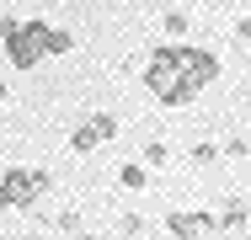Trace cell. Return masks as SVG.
Listing matches in <instances>:
<instances>
[{
  "label": "cell",
  "instance_id": "1",
  "mask_svg": "<svg viewBox=\"0 0 251 240\" xmlns=\"http://www.w3.org/2000/svg\"><path fill=\"white\" fill-rule=\"evenodd\" d=\"M145 86L155 91V101H160V107H187V101H193V91H198V86H187V80H182V70H176V59H171V43L150 48Z\"/></svg>",
  "mask_w": 251,
  "mask_h": 240
},
{
  "label": "cell",
  "instance_id": "2",
  "mask_svg": "<svg viewBox=\"0 0 251 240\" xmlns=\"http://www.w3.org/2000/svg\"><path fill=\"white\" fill-rule=\"evenodd\" d=\"M43 192H49V171H38V166H11V171L0 176V208H32Z\"/></svg>",
  "mask_w": 251,
  "mask_h": 240
},
{
  "label": "cell",
  "instance_id": "3",
  "mask_svg": "<svg viewBox=\"0 0 251 240\" xmlns=\"http://www.w3.org/2000/svg\"><path fill=\"white\" fill-rule=\"evenodd\" d=\"M43 32H49V22H16L11 32H5V59H11V70H38L49 53H43Z\"/></svg>",
  "mask_w": 251,
  "mask_h": 240
},
{
  "label": "cell",
  "instance_id": "4",
  "mask_svg": "<svg viewBox=\"0 0 251 240\" xmlns=\"http://www.w3.org/2000/svg\"><path fill=\"white\" fill-rule=\"evenodd\" d=\"M171 59H176V70H182V80L187 86H208V80H219V53H208L198 43H171Z\"/></svg>",
  "mask_w": 251,
  "mask_h": 240
},
{
  "label": "cell",
  "instance_id": "5",
  "mask_svg": "<svg viewBox=\"0 0 251 240\" xmlns=\"http://www.w3.org/2000/svg\"><path fill=\"white\" fill-rule=\"evenodd\" d=\"M112 134H118V118H112V112H91L86 123H75V134H70V149H75V155H91V149H101Z\"/></svg>",
  "mask_w": 251,
  "mask_h": 240
},
{
  "label": "cell",
  "instance_id": "6",
  "mask_svg": "<svg viewBox=\"0 0 251 240\" xmlns=\"http://www.w3.org/2000/svg\"><path fill=\"white\" fill-rule=\"evenodd\" d=\"M166 230H171V240H214L219 235L214 214H203V208H176V214L166 219Z\"/></svg>",
  "mask_w": 251,
  "mask_h": 240
},
{
  "label": "cell",
  "instance_id": "7",
  "mask_svg": "<svg viewBox=\"0 0 251 240\" xmlns=\"http://www.w3.org/2000/svg\"><path fill=\"white\" fill-rule=\"evenodd\" d=\"M214 224H219V230H230V235H241V230L251 224V208H246V197H225V203L214 208Z\"/></svg>",
  "mask_w": 251,
  "mask_h": 240
},
{
  "label": "cell",
  "instance_id": "8",
  "mask_svg": "<svg viewBox=\"0 0 251 240\" xmlns=\"http://www.w3.org/2000/svg\"><path fill=\"white\" fill-rule=\"evenodd\" d=\"M118 187H128V192H145V187H150V166H139V160H128V166L118 171Z\"/></svg>",
  "mask_w": 251,
  "mask_h": 240
},
{
  "label": "cell",
  "instance_id": "9",
  "mask_svg": "<svg viewBox=\"0 0 251 240\" xmlns=\"http://www.w3.org/2000/svg\"><path fill=\"white\" fill-rule=\"evenodd\" d=\"M171 160V144L166 139H145V149H139V166H166Z\"/></svg>",
  "mask_w": 251,
  "mask_h": 240
},
{
  "label": "cell",
  "instance_id": "10",
  "mask_svg": "<svg viewBox=\"0 0 251 240\" xmlns=\"http://www.w3.org/2000/svg\"><path fill=\"white\" fill-rule=\"evenodd\" d=\"M70 48H75V38H70V32H64V27H49V32H43V53H70Z\"/></svg>",
  "mask_w": 251,
  "mask_h": 240
},
{
  "label": "cell",
  "instance_id": "11",
  "mask_svg": "<svg viewBox=\"0 0 251 240\" xmlns=\"http://www.w3.org/2000/svg\"><path fill=\"white\" fill-rule=\"evenodd\" d=\"M53 230H59V235H70V240H91V235H86V224H80V214H70V208L53 219Z\"/></svg>",
  "mask_w": 251,
  "mask_h": 240
},
{
  "label": "cell",
  "instance_id": "12",
  "mask_svg": "<svg viewBox=\"0 0 251 240\" xmlns=\"http://www.w3.org/2000/svg\"><path fill=\"white\" fill-rule=\"evenodd\" d=\"M160 27H166V38H176V43H182L193 22H187V11H166V16H160Z\"/></svg>",
  "mask_w": 251,
  "mask_h": 240
},
{
  "label": "cell",
  "instance_id": "13",
  "mask_svg": "<svg viewBox=\"0 0 251 240\" xmlns=\"http://www.w3.org/2000/svg\"><path fill=\"white\" fill-rule=\"evenodd\" d=\"M145 230H150V219H139V214H123L118 219V235H128V240H139Z\"/></svg>",
  "mask_w": 251,
  "mask_h": 240
},
{
  "label": "cell",
  "instance_id": "14",
  "mask_svg": "<svg viewBox=\"0 0 251 240\" xmlns=\"http://www.w3.org/2000/svg\"><path fill=\"white\" fill-rule=\"evenodd\" d=\"M187 160H193V166H214V160H219V144H193V155H187Z\"/></svg>",
  "mask_w": 251,
  "mask_h": 240
},
{
  "label": "cell",
  "instance_id": "15",
  "mask_svg": "<svg viewBox=\"0 0 251 240\" xmlns=\"http://www.w3.org/2000/svg\"><path fill=\"white\" fill-rule=\"evenodd\" d=\"M219 155H230V160H246V155H251V139H225V144H219Z\"/></svg>",
  "mask_w": 251,
  "mask_h": 240
},
{
  "label": "cell",
  "instance_id": "16",
  "mask_svg": "<svg viewBox=\"0 0 251 240\" xmlns=\"http://www.w3.org/2000/svg\"><path fill=\"white\" fill-rule=\"evenodd\" d=\"M230 32H235V43H251V16H235V27H230Z\"/></svg>",
  "mask_w": 251,
  "mask_h": 240
},
{
  "label": "cell",
  "instance_id": "17",
  "mask_svg": "<svg viewBox=\"0 0 251 240\" xmlns=\"http://www.w3.org/2000/svg\"><path fill=\"white\" fill-rule=\"evenodd\" d=\"M5 96H11V86H5V80H0V101H5Z\"/></svg>",
  "mask_w": 251,
  "mask_h": 240
},
{
  "label": "cell",
  "instance_id": "18",
  "mask_svg": "<svg viewBox=\"0 0 251 240\" xmlns=\"http://www.w3.org/2000/svg\"><path fill=\"white\" fill-rule=\"evenodd\" d=\"M230 5H246V11H251V0H230Z\"/></svg>",
  "mask_w": 251,
  "mask_h": 240
}]
</instances>
